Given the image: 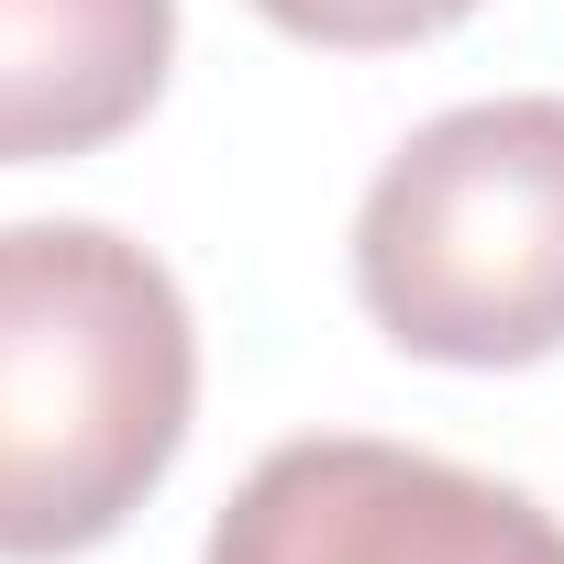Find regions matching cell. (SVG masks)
Instances as JSON below:
<instances>
[{
    "instance_id": "cell-1",
    "label": "cell",
    "mask_w": 564,
    "mask_h": 564,
    "mask_svg": "<svg viewBox=\"0 0 564 564\" xmlns=\"http://www.w3.org/2000/svg\"><path fill=\"white\" fill-rule=\"evenodd\" d=\"M199 333L111 221H0V564L111 542L177 465Z\"/></svg>"
},
{
    "instance_id": "cell-3",
    "label": "cell",
    "mask_w": 564,
    "mask_h": 564,
    "mask_svg": "<svg viewBox=\"0 0 564 564\" xmlns=\"http://www.w3.org/2000/svg\"><path fill=\"white\" fill-rule=\"evenodd\" d=\"M199 564H564V520L476 465L311 432L232 487Z\"/></svg>"
},
{
    "instance_id": "cell-4",
    "label": "cell",
    "mask_w": 564,
    "mask_h": 564,
    "mask_svg": "<svg viewBox=\"0 0 564 564\" xmlns=\"http://www.w3.org/2000/svg\"><path fill=\"white\" fill-rule=\"evenodd\" d=\"M177 67V0H0V166L122 144Z\"/></svg>"
},
{
    "instance_id": "cell-2",
    "label": "cell",
    "mask_w": 564,
    "mask_h": 564,
    "mask_svg": "<svg viewBox=\"0 0 564 564\" xmlns=\"http://www.w3.org/2000/svg\"><path fill=\"white\" fill-rule=\"evenodd\" d=\"M355 300L421 366L564 355V100H465L421 122L355 210Z\"/></svg>"
},
{
    "instance_id": "cell-5",
    "label": "cell",
    "mask_w": 564,
    "mask_h": 564,
    "mask_svg": "<svg viewBox=\"0 0 564 564\" xmlns=\"http://www.w3.org/2000/svg\"><path fill=\"white\" fill-rule=\"evenodd\" d=\"M254 12L276 34H300V45H333V56H388V45L454 34L476 0H254Z\"/></svg>"
}]
</instances>
